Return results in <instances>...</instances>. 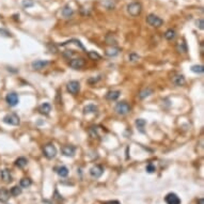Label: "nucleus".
<instances>
[{
	"mask_svg": "<svg viewBox=\"0 0 204 204\" xmlns=\"http://www.w3.org/2000/svg\"><path fill=\"white\" fill-rule=\"evenodd\" d=\"M141 11H142V6H141L140 2L134 1L127 6V12H128L129 15L134 16V17L140 15Z\"/></svg>",
	"mask_w": 204,
	"mask_h": 204,
	"instance_id": "obj_1",
	"label": "nucleus"
},
{
	"mask_svg": "<svg viewBox=\"0 0 204 204\" xmlns=\"http://www.w3.org/2000/svg\"><path fill=\"white\" fill-rule=\"evenodd\" d=\"M2 121L3 123H6V124L8 125H12V126H17V125H19L20 123V119L19 117H18L16 113H8V114H6L3 117V119H2Z\"/></svg>",
	"mask_w": 204,
	"mask_h": 204,
	"instance_id": "obj_2",
	"label": "nucleus"
},
{
	"mask_svg": "<svg viewBox=\"0 0 204 204\" xmlns=\"http://www.w3.org/2000/svg\"><path fill=\"white\" fill-rule=\"evenodd\" d=\"M114 110L117 111L118 114L125 115V114H127V113L131 112V107L128 103H126V102H120V103H118L117 105H115Z\"/></svg>",
	"mask_w": 204,
	"mask_h": 204,
	"instance_id": "obj_3",
	"label": "nucleus"
},
{
	"mask_svg": "<svg viewBox=\"0 0 204 204\" xmlns=\"http://www.w3.org/2000/svg\"><path fill=\"white\" fill-rule=\"evenodd\" d=\"M43 154L47 159H52L57 155V149L52 143H47L43 148Z\"/></svg>",
	"mask_w": 204,
	"mask_h": 204,
	"instance_id": "obj_4",
	"label": "nucleus"
},
{
	"mask_svg": "<svg viewBox=\"0 0 204 204\" xmlns=\"http://www.w3.org/2000/svg\"><path fill=\"white\" fill-rule=\"evenodd\" d=\"M147 23L152 27H160L161 25L164 24V20L161 19L160 17L158 16L154 15V14H150L149 16L147 17Z\"/></svg>",
	"mask_w": 204,
	"mask_h": 204,
	"instance_id": "obj_5",
	"label": "nucleus"
},
{
	"mask_svg": "<svg viewBox=\"0 0 204 204\" xmlns=\"http://www.w3.org/2000/svg\"><path fill=\"white\" fill-rule=\"evenodd\" d=\"M164 202L167 204H181V199L174 192H169L164 197Z\"/></svg>",
	"mask_w": 204,
	"mask_h": 204,
	"instance_id": "obj_6",
	"label": "nucleus"
},
{
	"mask_svg": "<svg viewBox=\"0 0 204 204\" xmlns=\"http://www.w3.org/2000/svg\"><path fill=\"white\" fill-rule=\"evenodd\" d=\"M85 61L83 58H75V59H72L69 61V66L73 69H79L85 66Z\"/></svg>",
	"mask_w": 204,
	"mask_h": 204,
	"instance_id": "obj_7",
	"label": "nucleus"
},
{
	"mask_svg": "<svg viewBox=\"0 0 204 204\" xmlns=\"http://www.w3.org/2000/svg\"><path fill=\"white\" fill-rule=\"evenodd\" d=\"M66 89H68V91L71 94H77L78 92H79L80 90V85L78 81H76V80H72V81H69L68 83V85H66Z\"/></svg>",
	"mask_w": 204,
	"mask_h": 204,
	"instance_id": "obj_8",
	"label": "nucleus"
},
{
	"mask_svg": "<svg viewBox=\"0 0 204 204\" xmlns=\"http://www.w3.org/2000/svg\"><path fill=\"white\" fill-rule=\"evenodd\" d=\"M6 103H8L9 106L14 107V106H16L18 104L19 98H18V95L15 93V92H11V93H9L8 95L6 96Z\"/></svg>",
	"mask_w": 204,
	"mask_h": 204,
	"instance_id": "obj_9",
	"label": "nucleus"
},
{
	"mask_svg": "<svg viewBox=\"0 0 204 204\" xmlns=\"http://www.w3.org/2000/svg\"><path fill=\"white\" fill-rule=\"evenodd\" d=\"M103 173H104V168L102 166H98V164H95V166L90 169V175L94 178L101 177Z\"/></svg>",
	"mask_w": 204,
	"mask_h": 204,
	"instance_id": "obj_10",
	"label": "nucleus"
},
{
	"mask_svg": "<svg viewBox=\"0 0 204 204\" xmlns=\"http://www.w3.org/2000/svg\"><path fill=\"white\" fill-rule=\"evenodd\" d=\"M49 61H46V60H36V61H33L31 63V66L33 69H36V71H40V69H43L44 68L49 64Z\"/></svg>",
	"mask_w": 204,
	"mask_h": 204,
	"instance_id": "obj_11",
	"label": "nucleus"
},
{
	"mask_svg": "<svg viewBox=\"0 0 204 204\" xmlns=\"http://www.w3.org/2000/svg\"><path fill=\"white\" fill-rule=\"evenodd\" d=\"M172 83L177 87H182L186 83V79H185L184 75L182 74H177L172 77Z\"/></svg>",
	"mask_w": 204,
	"mask_h": 204,
	"instance_id": "obj_12",
	"label": "nucleus"
},
{
	"mask_svg": "<svg viewBox=\"0 0 204 204\" xmlns=\"http://www.w3.org/2000/svg\"><path fill=\"white\" fill-rule=\"evenodd\" d=\"M0 177H1V180L6 183H11L13 180L12 174H11L9 169H3V170H1V172H0Z\"/></svg>",
	"mask_w": 204,
	"mask_h": 204,
	"instance_id": "obj_13",
	"label": "nucleus"
},
{
	"mask_svg": "<svg viewBox=\"0 0 204 204\" xmlns=\"http://www.w3.org/2000/svg\"><path fill=\"white\" fill-rule=\"evenodd\" d=\"M75 147H73V145H65V147L62 148V154L64 155V156H74V154H75Z\"/></svg>",
	"mask_w": 204,
	"mask_h": 204,
	"instance_id": "obj_14",
	"label": "nucleus"
},
{
	"mask_svg": "<svg viewBox=\"0 0 204 204\" xmlns=\"http://www.w3.org/2000/svg\"><path fill=\"white\" fill-rule=\"evenodd\" d=\"M39 111H40L41 114L48 115L50 111H52V106H50L49 103H44L39 107Z\"/></svg>",
	"mask_w": 204,
	"mask_h": 204,
	"instance_id": "obj_15",
	"label": "nucleus"
},
{
	"mask_svg": "<svg viewBox=\"0 0 204 204\" xmlns=\"http://www.w3.org/2000/svg\"><path fill=\"white\" fill-rule=\"evenodd\" d=\"M10 191L6 190V188H0V202L2 203H6L9 201V199H10Z\"/></svg>",
	"mask_w": 204,
	"mask_h": 204,
	"instance_id": "obj_16",
	"label": "nucleus"
},
{
	"mask_svg": "<svg viewBox=\"0 0 204 204\" xmlns=\"http://www.w3.org/2000/svg\"><path fill=\"white\" fill-rule=\"evenodd\" d=\"M27 164H28V159L25 158V157H18L15 160V163H14L15 167H17V168H19V169L25 168V167L27 166Z\"/></svg>",
	"mask_w": 204,
	"mask_h": 204,
	"instance_id": "obj_17",
	"label": "nucleus"
},
{
	"mask_svg": "<svg viewBox=\"0 0 204 204\" xmlns=\"http://www.w3.org/2000/svg\"><path fill=\"white\" fill-rule=\"evenodd\" d=\"M120 94H121V92L118 91V90H115V91H109L107 94H106V98L108 99V101H115V99L119 98Z\"/></svg>",
	"mask_w": 204,
	"mask_h": 204,
	"instance_id": "obj_18",
	"label": "nucleus"
},
{
	"mask_svg": "<svg viewBox=\"0 0 204 204\" xmlns=\"http://www.w3.org/2000/svg\"><path fill=\"white\" fill-rule=\"evenodd\" d=\"M61 13H62V15H63V17L69 18V17H71V16L74 14V11H73V9H72L69 6H65L63 9H62Z\"/></svg>",
	"mask_w": 204,
	"mask_h": 204,
	"instance_id": "obj_19",
	"label": "nucleus"
},
{
	"mask_svg": "<svg viewBox=\"0 0 204 204\" xmlns=\"http://www.w3.org/2000/svg\"><path fill=\"white\" fill-rule=\"evenodd\" d=\"M119 52H120V48L110 47V48H108V49H106L105 54L106 56H108V57H115L117 55H119Z\"/></svg>",
	"mask_w": 204,
	"mask_h": 204,
	"instance_id": "obj_20",
	"label": "nucleus"
},
{
	"mask_svg": "<svg viewBox=\"0 0 204 204\" xmlns=\"http://www.w3.org/2000/svg\"><path fill=\"white\" fill-rule=\"evenodd\" d=\"M57 173L59 177H66L69 175V169L66 168L65 166H62V167H59L57 169Z\"/></svg>",
	"mask_w": 204,
	"mask_h": 204,
	"instance_id": "obj_21",
	"label": "nucleus"
},
{
	"mask_svg": "<svg viewBox=\"0 0 204 204\" xmlns=\"http://www.w3.org/2000/svg\"><path fill=\"white\" fill-rule=\"evenodd\" d=\"M175 35H177V33H175V31L174 30H172V29H169V30H167V31L164 32V39L168 40V41L174 40Z\"/></svg>",
	"mask_w": 204,
	"mask_h": 204,
	"instance_id": "obj_22",
	"label": "nucleus"
},
{
	"mask_svg": "<svg viewBox=\"0 0 204 204\" xmlns=\"http://www.w3.org/2000/svg\"><path fill=\"white\" fill-rule=\"evenodd\" d=\"M32 185V181L29 177H24L20 180V187L22 188H28Z\"/></svg>",
	"mask_w": 204,
	"mask_h": 204,
	"instance_id": "obj_23",
	"label": "nucleus"
},
{
	"mask_svg": "<svg viewBox=\"0 0 204 204\" xmlns=\"http://www.w3.org/2000/svg\"><path fill=\"white\" fill-rule=\"evenodd\" d=\"M152 93H153V90L152 89H150V88H148V89H144V90H142L140 93H139V98L143 99V98H145V97L150 96Z\"/></svg>",
	"mask_w": 204,
	"mask_h": 204,
	"instance_id": "obj_24",
	"label": "nucleus"
},
{
	"mask_svg": "<svg viewBox=\"0 0 204 204\" xmlns=\"http://www.w3.org/2000/svg\"><path fill=\"white\" fill-rule=\"evenodd\" d=\"M177 52H187V45H186V43H185L184 41H182V42H178L177 43Z\"/></svg>",
	"mask_w": 204,
	"mask_h": 204,
	"instance_id": "obj_25",
	"label": "nucleus"
},
{
	"mask_svg": "<svg viewBox=\"0 0 204 204\" xmlns=\"http://www.w3.org/2000/svg\"><path fill=\"white\" fill-rule=\"evenodd\" d=\"M97 110V107L95 105H88V106H85V108H83V112L85 113H93V112H95V111Z\"/></svg>",
	"mask_w": 204,
	"mask_h": 204,
	"instance_id": "obj_26",
	"label": "nucleus"
},
{
	"mask_svg": "<svg viewBox=\"0 0 204 204\" xmlns=\"http://www.w3.org/2000/svg\"><path fill=\"white\" fill-rule=\"evenodd\" d=\"M10 194H12V196H14V197L19 196V194H22V187H20V186H14V187H12Z\"/></svg>",
	"mask_w": 204,
	"mask_h": 204,
	"instance_id": "obj_27",
	"label": "nucleus"
},
{
	"mask_svg": "<svg viewBox=\"0 0 204 204\" xmlns=\"http://www.w3.org/2000/svg\"><path fill=\"white\" fill-rule=\"evenodd\" d=\"M145 124H147L145 120H143V119H138V120H136V125H137V127H138V128L140 129L141 131H143V128H144Z\"/></svg>",
	"mask_w": 204,
	"mask_h": 204,
	"instance_id": "obj_28",
	"label": "nucleus"
},
{
	"mask_svg": "<svg viewBox=\"0 0 204 204\" xmlns=\"http://www.w3.org/2000/svg\"><path fill=\"white\" fill-rule=\"evenodd\" d=\"M191 71L194 72V73L201 74L204 72V66L203 65H194V66H191Z\"/></svg>",
	"mask_w": 204,
	"mask_h": 204,
	"instance_id": "obj_29",
	"label": "nucleus"
},
{
	"mask_svg": "<svg viewBox=\"0 0 204 204\" xmlns=\"http://www.w3.org/2000/svg\"><path fill=\"white\" fill-rule=\"evenodd\" d=\"M22 6L24 8H31V6H34V1L33 0H23Z\"/></svg>",
	"mask_w": 204,
	"mask_h": 204,
	"instance_id": "obj_30",
	"label": "nucleus"
},
{
	"mask_svg": "<svg viewBox=\"0 0 204 204\" xmlns=\"http://www.w3.org/2000/svg\"><path fill=\"white\" fill-rule=\"evenodd\" d=\"M88 56H89L90 59H92V60H99L102 58L101 55H98L95 52H88Z\"/></svg>",
	"mask_w": 204,
	"mask_h": 204,
	"instance_id": "obj_31",
	"label": "nucleus"
},
{
	"mask_svg": "<svg viewBox=\"0 0 204 204\" xmlns=\"http://www.w3.org/2000/svg\"><path fill=\"white\" fill-rule=\"evenodd\" d=\"M89 134L92 138H97V137H98V134H97V131H96V127H94V126L89 128Z\"/></svg>",
	"mask_w": 204,
	"mask_h": 204,
	"instance_id": "obj_32",
	"label": "nucleus"
},
{
	"mask_svg": "<svg viewBox=\"0 0 204 204\" xmlns=\"http://www.w3.org/2000/svg\"><path fill=\"white\" fill-rule=\"evenodd\" d=\"M145 170H147L148 173H154L156 171V168H155V166L153 164H149L147 166V168H145Z\"/></svg>",
	"mask_w": 204,
	"mask_h": 204,
	"instance_id": "obj_33",
	"label": "nucleus"
},
{
	"mask_svg": "<svg viewBox=\"0 0 204 204\" xmlns=\"http://www.w3.org/2000/svg\"><path fill=\"white\" fill-rule=\"evenodd\" d=\"M103 4L108 9V10H111V9L114 8V2H111V1H105L103 2Z\"/></svg>",
	"mask_w": 204,
	"mask_h": 204,
	"instance_id": "obj_34",
	"label": "nucleus"
},
{
	"mask_svg": "<svg viewBox=\"0 0 204 204\" xmlns=\"http://www.w3.org/2000/svg\"><path fill=\"white\" fill-rule=\"evenodd\" d=\"M128 59H129V61H131V62H135V61H137V60L139 59V56L137 55V54H135V52H133V54H131V55H129Z\"/></svg>",
	"mask_w": 204,
	"mask_h": 204,
	"instance_id": "obj_35",
	"label": "nucleus"
},
{
	"mask_svg": "<svg viewBox=\"0 0 204 204\" xmlns=\"http://www.w3.org/2000/svg\"><path fill=\"white\" fill-rule=\"evenodd\" d=\"M0 33H1V35H3V36H12V34H11V32H9L8 30H6V29H0Z\"/></svg>",
	"mask_w": 204,
	"mask_h": 204,
	"instance_id": "obj_36",
	"label": "nucleus"
},
{
	"mask_svg": "<svg viewBox=\"0 0 204 204\" xmlns=\"http://www.w3.org/2000/svg\"><path fill=\"white\" fill-rule=\"evenodd\" d=\"M99 79H101V76H98V77H97V78L93 77V78H90V79L88 80V82H89L90 85H93V83H95V82L98 81Z\"/></svg>",
	"mask_w": 204,
	"mask_h": 204,
	"instance_id": "obj_37",
	"label": "nucleus"
},
{
	"mask_svg": "<svg viewBox=\"0 0 204 204\" xmlns=\"http://www.w3.org/2000/svg\"><path fill=\"white\" fill-rule=\"evenodd\" d=\"M197 26L200 28L201 30H203V29H204V23H203V19H202V18H200V19H199L198 22H197Z\"/></svg>",
	"mask_w": 204,
	"mask_h": 204,
	"instance_id": "obj_38",
	"label": "nucleus"
},
{
	"mask_svg": "<svg viewBox=\"0 0 204 204\" xmlns=\"http://www.w3.org/2000/svg\"><path fill=\"white\" fill-rule=\"evenodd\" d=\"M105 204H121V203L118 202V201H109V202H106Z\"/></svg>",
	"mask_w": 204,
	"mask_h": 204,
	"instance_id": "obj_39",
	"label": "nucleus"
},
{
	"mask_svg": "<svg viewBox=\"0 0 204 204\" xmlns=\"http://www.w3.org/2000/svg\"><path fill=\"white\" fill-rule=\"evenodd\" d=\"M198 204H204V200H203L202 198L199 199V200H198Z\"/></svg>",
	"mask_w": 204,
	"mask_h": 204,
	"instance_id": "obj_40",
	"label": "nucleus"
}]
</instances>
